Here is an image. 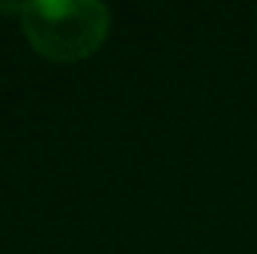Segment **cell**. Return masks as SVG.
I'll return each mask as SVG.
<instances>
[{
  "mask_svg": "<svg viewBox=\"0 0 257 254\" xmlns=\"http://www.w3.org/2000/svg\"><path fill=\"white\" fill-rule=\"evenodd\" d=\"M18 18L30 48L54 63L87 60L111 33V9L99 0H30Z\"/></svg>",
  "mask_w": 257,
  "mask_h": 254,
  "instance_id": "1",
  "label": "cell"
}]
</instances>
